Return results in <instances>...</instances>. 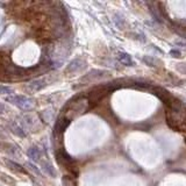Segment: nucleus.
Returning <instances> with one entry per match:
<instances>
[{
  "instance_id": "7ed1b4c3",
  "label": "nucleus",
  "mask_w": 186,
  "mask_h": 186,
  "mask_svg": "<svg viewBox=\"0 0 186 186\" xmlns=\"http://www.w3.org/2000/svg\"><path fill=\"white\" fill-rule=\"evenodd\" d=\"M0 94H7V95H11V94H14L13 89H11L8 86H4V85H0Z\"/></svg>"
},
{
  "instance_id": "f257e3e1",
  "label": "nucleus",
  "mask_w": 186,
  "mask_h": 186,
  "mask_svg": "<svg viewBox=\"0 0 186 186\" xmlns=\"http://www.w3.org/2000/svg\"><path fill=\"white\" fill-rule=\"evenodd\" d=\"M5 100L9 104H12L14 106L21 108L23 111H29L33 108L34 106V102L31 100L30 98L25 97V95H20V94H11V95H7L5 97Z\"/></svg>"
},
{
  "instance_id": "39448f33",
  "label": "nucleus",
  "mask_w": 186,
  "mask_h": 186,
  "mask_svg": "<svg viewBox=\"0 0 186 186\" xmlns=\"http://www.w3.org/2000/svg\"><path fill=\"white\" fill-rule=\"evenodd\" d=\"M170 53H171V55H173V57H180V53H179V51H177V50H171V51H170Z\"/></svg>"
},
{
  "instance_id": "f03ea898",
  "label": "nucleus",
  "mask_w": 186,
  "mask_h": 186,
  "mask_svg": "<svg viewBox=\"0 0 186 186\" xmlns=\"http://www.w3.org/2000/svg\"><path fill=\"white\" fill-rule=\"evenodd\" d=\"M119 61L121 63H123L124 65H129V67L134 65L133 59H132V57L129 56L128 53H119Z\"/></svg>"
},
{
  "instance_id": "20e7f679",
  "label": "nucleus",
  "mask_w": 186,
  "mask_h": 186,
  "mask_svg": "<svg viewBox=\"0 0 186 186\" xmlns=\"http://www.w3.org/2000/svg\"><path fill=\"white\" fill-rule=\"evenodd\" d=\"M27 166H29V169H30L33 172H35V174H37V176H41V172H40V170L36 168L34 164H31V163H27Z\"/></svg>"
}]
</instances>
